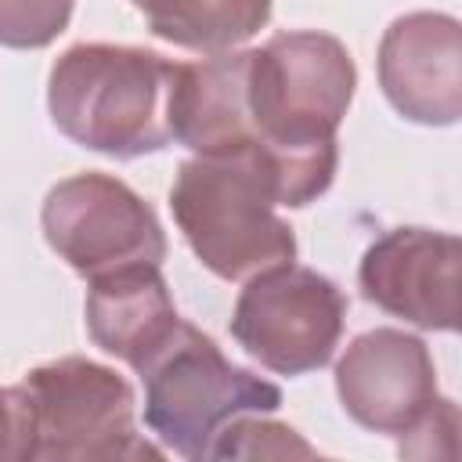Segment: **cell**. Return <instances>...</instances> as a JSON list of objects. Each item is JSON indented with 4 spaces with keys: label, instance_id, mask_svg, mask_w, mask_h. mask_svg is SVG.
<instances>
[{
    "label": "cell",
    "instance_id": "30bf717a",
    "mask_svg": "<svg viewBox=\"0 0 462 462\" xmlns=\"http://www.w3.org/2000/svg\"><path fill=\"white\" fill-rule=\"evenodd\" d=\"M379 87L397 116L422 126L462 119V22L444 11H411L379 40Z\"/></svg>",
    "mask_w": 462,
    "mask_h": 462
},
{
    "label": "cell",
    "instance_id": "4fadbf2b",
    "mask_svg": "<svg viewBox=\"0 0 462 462\" xmlns=\"http://www.w3.org/2000/svg\"><path fill=\"white\" fill-rule=\"evenodd\" d=\"M310 458L314 448L285 422H271L263 415H242L227 426V433L217 440L213 458Z\"/></svg>",
    "mask_w": 462,
    "mask_h": 462
},
{
    "label": "cell",
    "instance_id": "52a82bcc",
    "mask_svg": "<svg viewBox=\"0 0 462 462\" xmlns=\"http://www.w3.org/2000/svg\"><path fill=\"white\" fill-rule=\"evenodd\" d=\"M47 245L87 282L134 263L166 260V231L155 209L112 173L58 180L40 209Z\"/></svg>",
    "mask_w": 462,
    "mask_h": 462
},
{
    "label": "cell",
    "instance_id": "9c48e42d",
    "mask_svg": "<svg viewBox=\"0 0 462 462\" xmlns=\"http://www.w3.org/2000/svg\"><path fill=\"white\" fill-rule=\"evenodd\" d=\"M336 393L357 426L401 437L437 401L430 346L401 328L361 332L336 365Z\"/></svg>",
    "mask_w": 462,
    "mask_h": 462
},
{
    "label": "cell",
    "instance_id": "5b68a950",
    "mask_svg": "<svg viewBox=\"0 0 462 462\" xmlns=\"http://www.w3.org/2000/svg\"><path fill=\"white\" fill-rule=\"evenodd\" d=\"M137 375L144 383L148 430L166 451L184 458H213V448L231 422L282 408V390L274 383L231 365L191 321H180Z\"/></svg>",
    "mask_w": 462,
    "mask_h": 462
},
{
    "label": "cell",
    "instance_id": "8fae6325",
    "mask_svg": "<svg viewBox=\"0 0 462 462\" xmlns=\"http://www.w3.org/2000/svg\"><path fill=\"white\" fill-rule=\"evenodd\" d=\"M83 310L90 339L105 354L126 361L134 372L155 350H162V343L180 325L159 263H134L90 278Z\"/></svg>",
    "mask_w": 462,
    "mask_h": 462
},
{
    "label": "cell",
    "instance_id": "8992f818",
    "mask_svg": "<svg viewBox=\"0 0 462 462\" xmlns=\"http://www.w3.org/2000/svg\"><path fill=\"white\" fill-rule=\"evenodd\" d=\"M343 325V289L300 263H282L249 278L231 314L235 343L278 375H303L328 365Z\"/></svg>",
    "mask_w": 462,
    "mask_h": 462
},
{
    "label": "cell",
    "instance_id": "3957f363",
    "mask_svg": "<svg viewBox=\"0 0 462 462\" xmlns=\"http://www.w3.org/2000/svg\"><path fill=\"white\" fill-rule=\"evenodd\" d=\"M4 455L11 462L159 458L134 426L130 383L97 361L58 357L4 390Z\"/></svg>",
    "mask_w": 462,
    "mask_h": 462
},
{
    "label": "cell",
    "instance_id": "7c38bea8",
    "mask_svg": "<svg viewBox=\"0 0 462 462\" xmlns=\"http://www.w3.org/2000/svg\"><path fill=\"white\" fill-rule=\"evenodd\" d=\"M148 29L195 54H227L271 22V0H130Z\"/></svg>",
    "mask_w": 462,
    "mask_h": 462
},
{
    "label": "cell",
    "instance_id": "7a4b0ae2",
    "mask_svg": "<svg viewBox=\"0 0 462 462\" xmlns=\"http://www.w3.org/2000/svg\"><path fill=\"white\" fill-rule=\"evenodd\" d=\"M180 61L148 47L76 43L47 76L51 123L76 144L141 159L173 141V87Z\"/></svg>",
    "mask_w": 462,
    "mask_h": 462
},
{
    "label": "cell",
    "instance_id": "ba28073f",
    "mask_svg": "<svg viewBox=\"0 0 462 462\" xmlns=\"http://www.w3.org/2000/svg\"><path fill=\"white\" fill-rule=\"evenodd\" d=\"M357 282L368 303L408 325L462 332V235L393 227L365 249Z\"/></svg>",
    "mask_w": 462,
    "mask_h": 462
},
{
    "label": "cell",
    "instance_id": "5bb4252c",
    "mask_svg": "<svg viewBox=\"0 0 462 462\" xmlns=\"http://www.w3.org/2000/svg\"><path fill=\"white\" fill-rule=\"evenodd\" d=\"M76 0H0V36L14 51H36L58 40Z\"/></svg>",
    "mask_w": 462,
    "mask_h": 462
},
{
    "label": "cell",
    "instance_id": "277c9868",
    "mask_svg": "<svg viewBox=\"0 0 462 462\" xmlns=\"http://www.w3.org/2000/svg\"><path fill=\"white\" fill-rule=\"evenodd\" d=\"M274 206L282 199L271 170L242 152L184 159L170 188L184 242L224 282H249L296 260V235Z\"/></svg>",
    "mask_w": 462,
    "mask_h": 462
},
{
    "label": "cell",
    "instance_id": "6da1fadb",
    "mask_svg": "<svg viewBox=\"0 0 462 462\" xmlns=\"http://www.w3.org/2000/svg\"><path fill=\"white\" fill-rule=\"evenodd\" d=\"M357 69L350 51L318 29L278 32L263 47L209 54L177 69L173 141L195 155H253L282 206H307L328 191Z\"/></svg>",
    "mask_w": 462,
    "mask_h": 462
},
{
    "label": "cell",
    "instance_id": "9a60e30c",
    "mask_svg": "<svg viewBox=\"0 0 462 462\" xmlns=\"http://www.w3.org/2000/svg\"><path fill=\"white\" fill-rule=\"evenodd\" d=\"M401 458H462V408L437 393L422 419L397 437Z\"/></svg>",
    "mask_w": 462,
    "mask_h": 462
}]
</instances>
